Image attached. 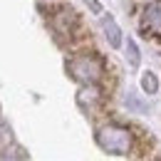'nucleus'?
Returning a JSON list of instances; mask_svg holds the SVG:
<instances>
[{
	"label": "nucleus",
	"instance_id": "7",
	"mask_svg": "<svg viewBox=\"0 0 161 161\" xmlns=\"http://www.w3.org/2000/svg\"><path fill=\"white\" fill-rule=\"evenodd\" d=\"M141 89H144L146 94H156V89H159V80H156L154 72H144V75H141Z\"/></svg>",
	"mask_w": 161,
	"mask_h": 161
},
{
	"label": "nucleus",
	"instance_id": "5",
	"mask_svg": "<svg viewBox=\"0 0 161 161\" xmlns=\"http://www.w3.org/2000/svg\"><path fill=\"white\" fill-rule=\"evenodd\" d=\"M77 104L84 112H94L102 104V89L99 84H82V89L77 92Z\"/></svg>",
	"mask_w": 161,
	"mask_h": 161
},
{
	"label": "nucleus",
	"instance_id": "1",
	"mask_svg": "<svg viewBox=\"0 0 161 161\" xmlns=\"http://www.w3.org/2000/svg\"><path fill=\"white\" fill-rule=\"evenodd\" d=\"M94 141L102 151L114 156H131L136 154V134L131 126L119 121H104L94 131Z\"/></svg>",
	"mask_w": 161,
	"mask_h": 161
},
{
	"label": "nucleus",
	"instance_id": "6",
	"mask_svg": "<svg viewBox=\"0 0 161 161\" xmlns=\"http://www.w3.org/2000/svg\"><path fill=\"white\" fill-rule=\"evenodd\" d=\"M102 30H104V37L109 42V47H121V30L117 20L112 18V15H104L102 18Z\"/></svg>",
	"mask_w": 161,
	"mask_h": 161
},
{
	"label": "nucleus",
	"instance_id": "2",
	"mask_svg": "<svg viewBox=\"0 0 161 161\" xmlns=\"http://www.w3.org/2000/svg\"><path fill=\"white\" fill-rule=\"evenodd\" d=\"M64 67L77 84H102L107 75V64L97 52H75Z\"/></svg>",
	"mask_w": 161,
	"mask_h": 161
},
{
	"label": "nucleus",
	"instance_id": "8",
	"mask_svg": "<svg viewBox=\"0 0 161 161\" xmlns=\"http://www.w3.org/2000/svg\"><path fill=\"white\" fill-rule=\"evenodd\" d=\"M126 55H129V60H131L134 67L139 64V47H136V42H134V40H126Z\"/></svg>",
	"mask_w": 161,
	"mask_h": 161
},
{
	"label": "nucleus",
	"instance_id": "3",
	"mask_svg": "<svg viewBox=\"0 0 161 161\" xmlns=\"http://www.w3.org/2000/svg\"><path fill=\"white\" fill-rule=\"evenodd\" d=\"M47 25H50L52 35H55L60 42H67V45H75L77 37L82 35V20H80V15H77L72 8H67V5H57V8H52L50 15H47Z\"/></svg>",
	"mask_w": 161,
	"mask_h": 161
},
{
	"label": "nucleus",
	"instance_id": "4",
	"mask_svg": "<svg viewBox=\"0 0 161 161\" xmlns=\"http://www.w3.org/2000/svg\"><path fill=\"white\" fill-rule=\"evenodd\" d=\"M139 27L146 37L161 40V0H151V3H146L141 8Z\"/></svg>",
	"mask_w": 161,
	"mask_h": 161
}]
</instances>
